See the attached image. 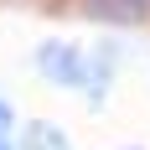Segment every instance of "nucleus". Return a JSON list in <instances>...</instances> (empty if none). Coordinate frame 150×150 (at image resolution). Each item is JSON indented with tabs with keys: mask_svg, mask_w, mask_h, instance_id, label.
Returning <instances> with one entry per match:
<instances>
[{
	"mask_svg": "<svg viewBox=\"0 0 150 150\" xmlns=\"http://www.w3.org/2000/svg\"><path fill=\"white\" fill-rule=\"evenodd\" d=\"M140 5H145V11H150V0H140Z\"/></svg>",
	"mask_w": 150,
	"mask_h": 150,
	"instance_id": "39448f33",
	"label": "nucleus"
},
{
	"mask_svg": "<svg viewBox=\"0 0 150 150\" xmlns=\"http://www.w3.org/2000/svg\"><path fill=\"white\" fill-rule=\"evenodd\" d=\"M21 150H73V140H67V129L52 119H31L26 129H21Z\"/></svg>",
	"mask_w": 150,
	"mask_h": 150,
	"instance_id": "f03ea898",
	"label": "nucleus"
},
{
	"mask_svg": "<svg viewBox=\"0 0 150 150\" xmlns=\"http://www.w3.org/2000/svg\"><path fill=\"white\" fill-rule=\"evenodd\" d=\"M0 150H16V145H11V135H0Z\"/></svg>",
	"mask_w": 150,
	"mask_h": 150,
	"instance_id": "20e7f679",
	"label": "nucleus"
},
{
	"mask_svg": "<svg viewBox=\"0 0 150 150\" xmlns=\"http://www.w3.org/2000/svg\"><path fill=\"white\" fill-rule=\"evenodd\" d=\"M124 150H140V145H124Z\"/></svg>",
	"mask_w": 150,
	"mask_h": 150,
	"instance_id": "423d86ee",
	"label": "nucleus"
},
{
	"mask_svg": "<svg viewBox=\"0 0 150 150\" xmlns=\"http://www.w3.org/2000/svg\"><path fill=\"white\" fill-rule=\"evenodd\" d=\"M11 129H16V104L0 93V135H11Z\"/></svg>",
	"mask_w": 150,
	"mask_h": 150,
	"instance_id": "7ed1b4c3",
	"label": "nucleus"
},
{
	"mask_svg": "<svg viewBox=\"0 0 150 150\" xmlns=\"http://www.w3.org/2000/svg\"><path fill=\"white\" fill-rule=\"evenodd\" d=\"M31 62H36L42 83H52V88H62V93H83V98H88L93 52H83L78 42H67V36H47V42H36Z\"/></svg>",
	"mask_w": 150,
	"mask_h": 150,
	"instance_id": "f257e3e1",
	"label": "nucleus"
}]
</instances>
